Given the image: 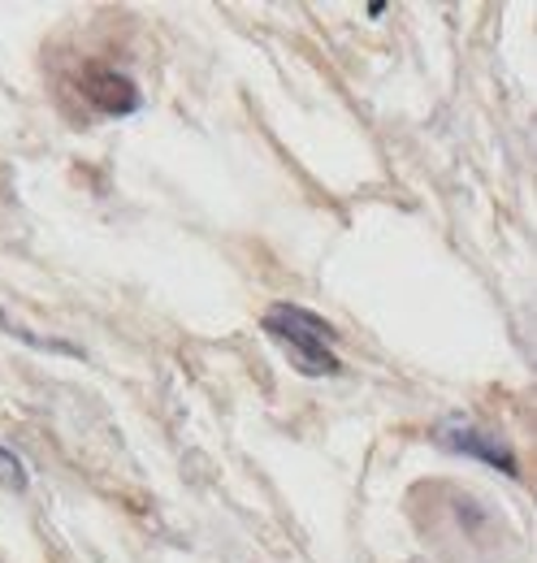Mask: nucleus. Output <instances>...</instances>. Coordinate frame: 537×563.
<instances>
[{
    "instance_id": "obj_4",
    "label": "nucleus",
    "mask_w": 537,
    "mask_h": 563,
    "mask_svg": "<svg viewBox=\"0 0 537 563\" xmlns=\"http://www.w3.org/2000/svg\"><path fill=\"white\" fill-rule=\"evenodd\" d=\"M26 482H31V477H26L22 460H18L9 446H0V486H4V490H13V494H22L26 490Z\"/></svg>"
},
{
    "instance_id": "obj_2",
    "label": "nucleus",
    "mask_w": 537,
    "mask_h": 563,
    "mask_svg": "<svg viewBox=\"0 0 537 563\" xmlns=\"http://www.w3.org/2000/svg\"><path fill=\"white\" fill-rule=\"evenodd\" d=\"M78 96L100 113V118H131L143 109V96L134 87L131 74L113 70V66H87L78 78Z\"/></svg>"
},
{
    "instance_id": "obj_3",
    "label": "nucleus",
    "mask_w": 537,
    "mask_h": 563,
    "mask_svg": "<svg viewBox=\"0 0 537 563\" xmlns=\"http://www.w3.org/2000/svg\"><path fill=\"white\" fill-rule=\"evenodd\" d=\"M442 446H451V451H460V455H472V460H481V464H490V468H498V473H507V477L520 473L516 451H512L503 438H494V433H485V429H476V424H447V429H442Z\"/></svg>"
},
{
    "instance_id": "obj_1",
    "label": "nucleus",
    "mask_w": 537,
    "mask_h": 563,
    "mask_svg": "<svg viewBox=\"0 0 537 563\" xmlns=\"http://www.w3.org/2000/svg\"><path fill=\"white\" fill-rule=\"evenodd\" d=\"M265 334L291 355V364L304 377H335L342 373V360L335 355V325L299 303H273L265 312Z\"/></svg>"
}]
</instances>
